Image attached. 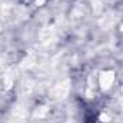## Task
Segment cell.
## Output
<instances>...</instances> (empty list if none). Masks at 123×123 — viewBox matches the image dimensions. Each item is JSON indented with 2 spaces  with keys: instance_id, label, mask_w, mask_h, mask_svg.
<instances>
[]
</instances>
